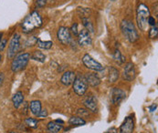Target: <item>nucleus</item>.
I'll return each mask as SVG.
<instances>
[{"instance_id": "nucleus-22", "label": "nucleus", "mask_w": 158, "mask_h": 133, "mask_svg": "<svg viewBox=\"0 0 158 133\" xmlns=\"http://www.w3.org/2000/svg\"><path fill=\"white\" fill-rule=\"evenodd\" d=\"M113 58L114 61L118 64V65H122L125 62V57L121 53V51L119 49H115L113 54Z\"/></svg>"}, {"instance_id": "nucleus-38", "label": "nucleus", "mask_w": 158, "mask_h": 133, "mask_svg": "<svg viewBox=\"0 0 158 133\" xmlns=\"http://www.w3.org/2000/svg\"><path fill=\"white\" fill-rule=\"evenodd\" d=\"M2 38H3V32H0V41Z\"/></svg>"}, {"instance_id": "nucleus-31", "label": "nucleus", "mask_w": 158, "mask_h": 133, "mask_svg": "<svg viewBox=\"0 0 158 133\" xmlns=\"http://www.w3.org/2000/svg\"><path fill=\"white\" fill-rule=\"evenodd\" d=\"M77 114L81 115V118H83L84 116H89V111L85 110V109H79L77 111Z\"/></svg>"}, {"instance_id": "nucleus-33", "label": "nucleus", "mask_w": 158, "mask_h": 133, "mask_svg": "<svg viewBox=\"0 0 158 133\" xmlns=\"http://www.w3.org/2000/svg\"><path fill=\"white\" fill-rule=\"evenodd\" d=\"M147 23H148V25H149V26H155V25L156 24V18H155L154 17H151V16H150V17L148 18Z\"/></svg>"}, {"instance_id": "nucleus-18", "label": "nucleus", "mask_w": 158, "mask_h": 133, "mask_svg": "<svg viewBox=\"0 0 158 133\" xmlns=\"http://www.w3.org/2000/svg\"><path fill=\"white\" fill-rule=\"evenodd\" d=\"M47 128H48V131L49 132L58 133L60 132V131L63 129V125L60 124V123H59V122H57L56 120H54V121L48 122Z\"/></svg>"}, {"instance_id": "nucleus-23", "label": "nucleus", "mask_w": 158, "mask_h": 133, "mask_svg": "<svg viewBox=\"0 0 158 133\" xmlns=\"http://www.w3.org/2000/svg\"><path fill=\"white\" fill-rule=\"evenodd\" d=\"M36 45H38V46L41 49H50L53 46V42L52 41H42L41 39L38 38L37 39V43Z\"/></svg>"}, {"instance_id": "nucleus-34", "label": "nucleus", "mask_w": 158, "mask_h": 133, "mask_svg": "<svg viewBox=\"0 0 158 133\" xmlns=\"http://www.w3.org/2000/svg\"><path fill=\"white\" fill-rule=\"evenodd\" d=\"M37 117H39V118H41V119L47 118V117H48V111H46V110H41V111H40V114H39Z\"/></svg>"}, {"instance_id": "nucleus-37", "label": "nucleus", "mask_w": 158, "mask_h": 133, "mask_svg": "<svg viewBox=\"0 0 158 133\" xmlns=\"http://www.w3.org/2000/svg\"><path fill=\"white\" fill-rule=\"evenodd\" d=\"M156 7L154 8V11L156 10V17H157V3H156V6H155Z\"/></svg>"}, {"instance_id": "nucleus-5", "label": "nucleus", "mask_w": 158, "mask_h": 133, "mask_svg": "<svg viewBox=\"0 0 158 133\" xmlns=\"http://www.w3.org/2000/svg\"><path fill=\"white\" fill-rule=\"evenodd\" d=\"M20 48V35L19 33H15L8 45V50H7V58L9 59H13L14 57L18 54Z\"/></svg>"}, {"instance_id": "nucleus-4", "label": "nucleus", "mask_w": 158, "mask_h": 133, "mask_svg": "<svg viewBox=\"0 0 158 133\" xmlns=\"http://www.w3.org/2000/svg\"><path fill=\"white\" fill-rule=\"evenodd\" d=\"M30 59V54L28 52H24L18 54L14 57L11 62V70L13 72H19L26 68Z\"/></svg>"}, {"instance_id": "nucleus-7", "label": "nucleus", "mask_w": 158, "mask_h": 133, "mask_svg": "<svg viewBox=\"0 0 158 133\" xmlns=\"http://www.w3.org/2000/svg\"><path fill=\"white\" fill-rule=\"evenodd\" d=\"M82 63L84 64V66L87 68H89L90 70H93V71H96V72L102 71L104 68L100 62L96 61L89 54H85L82 57Z\"/></svg>"}, {"instance_id": "nucleus-1", "label": "nucleus", "mask_w": 158, "mask_h": 133, "mask_svg": "<svg viewBox=\"0 0 158 133\" xmlns=\"http://www.w3.org/2000/svg\"><path fill=\"white\" fill-rule=\"evenodd\" d=\"M42 24H43V20L40 13L38 11H33L32 13H30L28 16L25 18V19L21 24V27L24 33L29 34L34 30H36L37 28H40L42 26Z\"/></svg>"}, {"instance_id": "nucleus-13", "label": "nucleus", "mask_w": 158, "mask_h": 133, "mask_svg": "<svg viewBox=\"0 0 158 133\" xmlns=\"http://www.w3.org/2000/svg\"><path fill=\"white\" fill-rule=\"evenodd\" d=\"M76 78V74L73 71H66L64 72V74L62 75L61 79H60V82L64 85V86H70L73 84L74 80Z\"/></svg>"}, {"instance_id": "nucleus-27", "label": "nucleus", "mask_w": 158, "mask_h": 133, "mask_svg": "<svg viewBox=\"0 0 158 133\" xmlns=\"http://www.w3.org/2000/svg\"><path fill=\"white\" fill-rule=\"evenodd\" d=\"M158 35V26L157 24H156L155 26H153L150 30H149V38L154 39V38H156Z\"/></svg>"}, {"instance_id": "nucleus-28", "label": "nucleus", "mask_w": 158, "mask_h": 133, "mask_svg": "<svg viewBox=\"0 0 158 133\" xmlns=\"http://www.w3.org/2000/svg\"><path fill=\"white\" fill-rule=\"evenodd\" d=\"M69 31H70V33H72L74 36H78V34H79V31H78V24H77V23H74V24L71 26Z\"/></svg>"}, {"instance_id": "nucleus-16", "label": "nucleus", "mask_w": 158, "mask_h": 133, "mask_svg": "<svg viewBox=\"0 0 158 133\" xmlns=\"http://www.w3.org/2000/svg\"><path fill=\"white\" fill-rule=\"evenodd\" d=\"M42 110V105L40 100H32L29 103V111L34 116H38Z\"/></svg>"}, {"instance_id": "nucleus-2", "label": "nucleus", "mask_w": 158, "mask_h": 133, "mask_svg": "<svg viewBox=\"0 0 158 133\" xmlns=\"http://www.w3.org/2000/svg\"><path fill=\"white\" fill-rule=\"evenodd\" d=\"M149 17H150L149 7L145 4L140 3L136 9V22L140 30L142 31L146 30L147 26H148L147 20Z\"/></svg>"}, {"instance_id": "nucleus-21", "label": "nucleus", "mask_w": 158, "mask_h": 133, "mask_svg": "<svg viewBox=\"0 0 158 133\" xmlns=\"http://www.w3.org/2000/svg\"><path fill=\"white\" fill-rule=\"evenodd\" d=\"M69 123L72 126H83L86 124V120L81 117L73 116L69 119Z\"/></svg>"}, {"instance_id": "nucleus-20", "label": "nucleus", "mask_w": 158, "mask_h": 133, "mask_svg": "<svg viewBox=\"0 0 158 133\" xmlns=\"http://www.w3.org/2000/svg\"><path fill=\"white\" fill-rule=\"evenodd\" d=\"M30 58H32L35 61H38V62H40V63H44L46 60V55L43 52H41L40 50H35L30 55Z\"/></svg>"}, {"instance_id": "nucleus-30", "label": "nucleus", "mask_w": 158, "mask_h": 133, "mask_svg": "<svg viewBox=\"0 0 158 133\" xmlns=\"http://www.w3.org/2000/svg\"><path fill=\"white\" fill-rule=\"evenodd\" d=\"M7 44V39L6 38H2L1 41H0V52H3Z\"/></svg>"}, {"instance_id": "nucleus-6", "label": "nucleus", "mask_w": 158, "mask_h": 133, "mask_svg": "<svg viewBox=\"0 0 158 133\" xmlns=\"http://www.w3.org/2000/svg\"><path fill=\"white\" fill-rule=\"evenodd\" d=\"M88 83L86 81V79L84 76H77L75 78V80L72 84L73 91L78 95V96H83L87 89H88Z\"/></svg>"}, {"instance_id": "nucleus-9", "label": "nucleus", "mask_w": 158, "mask_h": 133, "mask_svg": "<svg viewBox=\"0 0 158 133\" xmlns=\"http://www.w3.org/2000/svg\"><path fill=\"white\" fill-rule=\"evenodd\" d=\"M135 130V120L132 116H128L124 119L123 122L120 126L119 133H133Z\"/></svg>"}, {"instance_id": "nucleus-19", "label": "nucleus", "mask_w": 158, "mask_h": 133, "mask_svg": "<svg viewBox=\"0 0 158 133\" xmlns=\"http://www.w3.org/2000/svg\"><path fill=\"white\" fill-rule=\"evenodd\" d=\"M120 77L119 70L115 68L114 66H110L109 67V73H108V79L111 83H114L118 80Z\"/></svg>"}, {"instance_id": "nucleus-35", "label": "nucleus", "mask_w": 158, "mask_h": 133, "mask_svg": "<svg viewBox=\"0 0 158 133\" xmlns=\"http://www.w3.org/2000/svg\"><path fill=\"white\" fill-rule=\"evenodd\" d=\"M4 80H5V75H4V73H0V88L2 87V85L4 83Z\"/></svg>"}, {"instance_id": "nucleus-29", "label": "nucleus", "mask_w": 158, "mask_h": 133, "mask_svg": "<svg viewBox=\"0 0 158 133\" xmlns=\"http://www.w3.org/2000/svg\"><path fill=\"white\" fill-rule=\"evenodd\" d=\"M37 39H38V38H36V37H31V38L27 41L26 45H27V46H32L36 45V43H37Z\"/></svg>"}, {"instance_id": "nucleus-41", "label": "nucleus", "mask_w": 158, "mask_h": 133, "mask_svg": "<svg viewBox=\"0 0 158 133\" xmlns=\"http://www.w3.org/2000/svg\"><path fill=\"white\" fill-rule=\"evenodd\" d=\"M9 133H18V132H15V131H11V132H9Z\"/></svg>"}, {"instance_id": "nucleus-12", "label": "nucleus", "mask_w": 158, "mask_h": 133, "mask_svg": "<svg viewBox=\"0 0 158 133\" xmlns=\"http://www.w3.org/2000/svg\"><path fill=\"white\" fill-rule=\"evenodd\" d=\"M126 96V93L123 89L119 88H113L111 92V98H112V102L113 104H119Z\"/></svg>"}, {"instance_id": "nucleus-17", "label": "nucleus", "mask_w": 158, "mask_h": 133, "mask_svg": "<svg viewBox=\"0 0 158 133\" xmlns=\"http://www.w3.org/2000/svg\"><path fill=\"white\" fill-rule=\"evenodd\" d=\"M12 102H13V105L16 109H19L22 105L23 102H24V95L21 91H18L13 95Z\"/></svg>"}, {"instance_id": "nucleus-39", "label": "nucleus", "mask_w": 158, "mask_h": 133, "mask_svg": "<svg viewBox=\"0 0 158 133\" xmlns=\"http://www.w3.org/2000/svg\"><path fill=\"white\" fill-rule=\"evenodd\" d=\"M1 60H2V55L0 54V62H1Z\"/></svg>"}, {"instance_id": "nucleus-3", "label": "nucleus", "mask_w": 158, "mask_h": 133, "mask_svg": "<svg viewBox=\"0 0 158 133\" xmlns=\"http://www.w3.org/2000/svg\"><path fill=\"white\" fill-rule=\"evenodd\" d=\"M121 30L129 42L135 43L139 39L138 31L136 30L135 26L132 21L128 19H123L121 23Z\"/></svg>"}, {"instance_id": "nucleus-24", "label": "nucleus", "mask_w": 158, "mask_h": 133, "mask_svg": "<svg viewBox=\"0 0 158 133\" xmlns=\"http://www.w3.org/2000/svg\"><path fill=\"white\" fill-rule=\"evenodd\" d=\"M81 21H82V25L83 26L85 27V29L89 32V33H93L94 31V27H93V25L88 18H81Z\"/></svg>"}, {"instance_id": "nucleus-25", "label": "nucleus", "mask_w": 158, "mask_h": 133, "mask_svg": "<svg viewBox=\"0 0 158 133\" xmlns=\"http://www.w3.org/2000/svg\"><path fill=\"white\" fill-rule=\"evenodd\" d=\"M25 123L27 127L32 128V129L38 128V124H39L38 120L36 119H32V118H27L25 119Z\"/></svg>"}, {"instance_id": "nucleus-26", "label": "nucleus", "mask_w": 158, "mask_h": 133, "mask_svg": "<svg viewBox=\"0 0 158 133\" xmlns=\"http://www.w3.org/2000/svg\"><path fill=\"white\" fill-rule=\"evenodd\" d=\"M77 12L81 18H88V16L90 15V8H87V7H78Z\"/></svg>"}, {"instance_id": "nucleus-42", "label": "nucleus", "mask_w": 158, "mask_h": 133, "mask_svg": "<svg viewBox=\"0 0 158 133\" xmlns=\"http://www.w3.org/2000/svg\"><path fill=\"white\" fill-rule=\"evenodd\" d=\"M110 1H113V2H114V1H116V0H110Z\"/></svg>"}, {"instance_id": "nucleus-36", "label": "nucleus", "mask_w": 158, "mask_h": 133, "mask_svg": "<svg viewBox=\"0 0 158 133\" xmlns=\"http://www.w3.org/2000/svg\"><path fill=\"white\" fill-rule=\"evenodd\" d=\"M156 108H157V106L156 105H152L151 107H149V110H150V112H154V111H156Z\"/></svg>"}, {"instance_id": "nucleus-40", "label": "nucleus", "mask_w": 158, "mask_h": 133, "mask_svg": "<svg viewBox=\"0 0 158 133\" xmlns=\"http://www.w3.org/2000/svg\"><path fill=\"white\" fill-rule=\"evenodd\" d=\"M105 133H115V132H112V131H107V132Z\"/></svg>"}, {"instance_id": "nucleus-14", "label": "nucleus", "mask_w": 158, "mask_h": 133, "mask_svg": "<svg viewBox=\"0 0 158 133\" xmlns=\"http://www.w3.org/2000/svg\"><path fill=\"white\" fill-rule=\"evenodd\" d=\"M84 77L86 79V81H87L88 85H90V87H92V88H95V87H97V86H99L101 84V79L98 77V75L95 74V73H87Z\"/></svg>"}, {"instance_id": "nucleus-11", "label": "nucleus", "mask_w": 158, "mask_h": 133, "mask_svg": "<svg viewBox=\"0 0 158 133\" xmlns=\"http://www.w3.org/2000/svg\"><path fill=\"white\" fill-rule=\"evenodd\" d=\"M78 40H79V44L82 46H90L92 43V39H91V37H90V33L84 28V29H81L79 34H78Z\"/></svg>"}, {"instance_id": "nucleus-10", "label": "nucleus", "mask_w": 158, "mask_h": 133, "mask_svg": "<svg viewBox=\"0 0 158 133\" xmlns=\"http://www.w3.org/2000/svg\"><path fill=\"white\" fill-rule=\"evenodd\" d=\"M135 66L132 62H128L123 68V79H125L127 81H133L135 79Z\"/></svg>"}, {"instance_id": "nucleus-15", "label": "nucleus", "mask_w": 158, "mask_h": 133, "mask_svg": "<svg viewBox=\"0 0 158 133\" xmlns=\"http://www.w3.org/2000/svg\"><path fill=\"white\" fill-rule=\"evenodd\" d=\"M84 106L91 112L96 113L98 111V108H97V100L93 96H90L88 98L85 99L84 102H83Z\"/></svg>"}, {"instance_id": "nucleus-32", "label": "nucleus", "mask_w": 158, "mask_h": 133, "mask_svg": "<svg viewBox=\"0 0 158 133\" xmlns=\"http://www.w3.org/2000/svg\"><path fill=\"white\" fill-rule=\"evenodd\" d=\"M47 5V0H37L36 1V6L37 7H43Z\"/></svg>"}, {"instance_id": "nucleus-8", "label": "nucleus", "mask_w": 158, "mask_h": 133, "mask_svg": "<svg viewBox=\"0 0 158 133\" xmlns=\"http://www.w3.org/2000/svg\"><path fill=\"white\" fill-rule=\"evenodd\" d=\"M57 38L59 41L63 45H69L71 43V33L69 28L66 26H60L57 32Z\"/></svg>"}]
</instances>
